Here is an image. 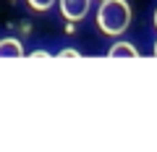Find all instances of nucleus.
<instances>
[{
    "mask_svg": "<svg viewBox=\"0 0 157 152\" xmlns=\"http://www.w3.org/2000/svg\"><path fill=\"white\" fill-rule=\"evenodd\" d=\"M131 24V6L128 0H102L97 11V26L102 34L118 37L123 34Z\"/></svg>",
    "mask_w": 157,
    "mask_h": 152,
    "instance_id": "1",
    "label": "nucleus"
},
{
    "mask_svg": "<svg viewBox=\"0 0 157 152\" xmlns=\"http://www.w3.org/2000/svg\"><path fill=\"white\" fill-rule=\"evenodd\" d=\"M89 3L92 0H58L60 13H63L66 21H81L89 13Z\"/></svg>",
    "mask_w": 157,
    "mask_h": 152,
    "instance_id": "2",
    "label": "nucleus"
},
{
    "mask_svg": "<svg viewBox=\"0 0 157 152\" xmlns=\"http://www.w3.org/2000/svg\"><path fill=\"white\" fill-rule=\"evenodd\" d=\"M24 47L18 40H0V58H21Z\"/></svg>",
    "mask_w": 157,
    "mask_h": 152,
    "instance_id": "3",
    "label": "nucleus"
},
{
    "mask_svg": "<svg viewBox=\"0 0 157 152\" xmlns=\"http://www.w3.org/2000/svg\"><path fill=\"white\" fill-rule=\"evenodd\" d=\"M107 55L110 58H136L139 53H136V47L131 45V42H115V45L107 50Z\"/></svg>",
    "mask_w": 157,
    "mask_h": 152,
    "instance_id": "4",
    "label": "nucleus"
},
{
    "mask_svg": "<svg viewBox=\"0 0 157 152\" xmlns=\"http://www.w3.org/2000/svg\"><path fill=\"white\" fill-rule=\"evenodd\" d=\"M26 3L32 6V11H50L55 6V0H26Z\"/></svg>",
    "mask_w": 157,
    "mask_h": 152,
    "instance_id": "5",
    "label": "nucleus"
},
{
    "mask_svg": "<svg viewBox=\"0 0 157 152\" xmlns=\"http://www.w3.org/2000/svg\"><path fill=\"white\" fill-rule=\"evenodd\" d=\"M58 55H60V58H78V55H81V53H76V50H73V47H66V50H60V53H58Z\"/></svg>",
    "mask_w": 157,
    "mask_h": 152,
    "instance_id": "6",
    "label": "nucleus"
},
{
    "mask_svg": "<svg viewBox=\"0 0 157 152\" xmlns=\"http://www.w3.org/2000/svg\"><path fill=\"white\" fill-rule=\"evenodd\" d=\"M155 26H157V11H155Z\"/></svg>",
    "mask_w": 157,
    "mask_h": 152,
    "instance_id": "7",
    "label": "nucleus"
},
{
    "mask_svg": "<svg viewBox=\"0 0 157 152\" xmlns=\"http://www.w3.org/2000/svg\"><path fill=\"white\" fill-rule=\"evenodd\" d=\"M155 55H157V42H155Z\"/></svg>",
    "mask_w": 157,
    "mask_h": 152,
    "instance_id": "8",
    "label": "nucleus"
}]
</instances>
